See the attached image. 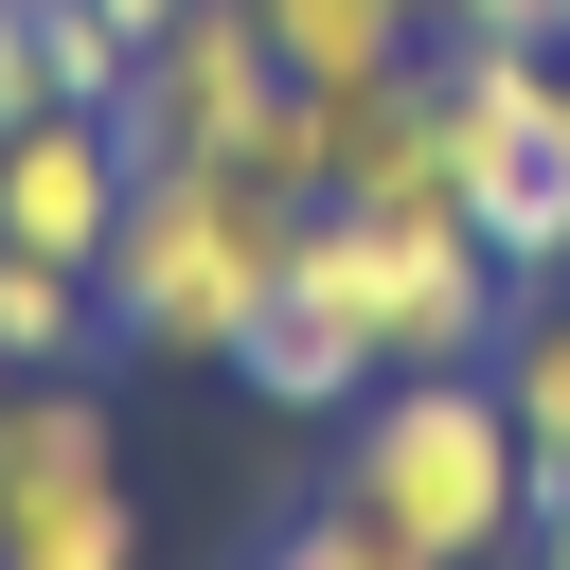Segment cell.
<instances>
[{"mask_svg": "<svg viewBox=\"0 0 570 570\" xmlns=\"http://www.w3.org/2000/svg\"><path fill=\"white\" fill-rule=\"evenodd\" d=\"M249 18H267V53L303 89H356V71H410L428 53V0H249Z\"/></svg>", "mask_w": 570, "mask_h": 570, "instance_id": "10", "label": "cell"}, {"mask_svg": "<svg viewBox=\"0 0 570 570\" xmlns=\"http://www.w3.org/2000/svg\"><path fill=\"white\" fill-rule=\"evenodd\" d=\"M0 570H142L125 428L89 374H18V410H0Z\"/></svg>", "mask_w": 570, "mask_h": 570, "instance_id": "5", "label": "cell"}, {"mask_svg": "<svg viewBox=\"0 0 570 570\" xmlns=\"http://www.w3.org/2000/svg\"><path fill=\"white\" fill-rule=\"evenodd\" d=\"M303 214H321V196H303ZM232 374H249L267 410L338 428V410H356V392H374L392 356H374V321H356V303H338V285H321V267L285 249V285H267V303H249V338H232Z\"/></svg>", "mask_w": 570, "mask_h": 570, "instance_id": "9", "label": "cell"}, {"mask_svg": "<svg viewBox=\"0 0 570 570\" xmlns=\"http://www.w3.org/2000/svg\"><path fill=\"white\" fill-rule=\"evenodd\" d=\"M285 89H303V71L267 53L249 0H178V18L142 36V71H125V142H142V160H249V178H267Z\"/></svg>", "mask_w": 570, "mask_h": 570, "instance_id": "6", "label": "cell"}, {"mask_svg": "<svg viewBox=\"0 0 570 570\" xmlns=\"http://www.w3.org/2000/svg\"><path fill=\"white\" fill-rule=\"evenodd\" d=\"M481 374H499V410H517V445H534V481H570V303H517Z\"/></svg>", "mask_w": 570, "mask_h": 570, "instance_id": "12", "label": "cell"}, {"mask_svg": "<svg viewBox=\"0 0 570 570\" xmlns=\"http://www.w3.org/2000/svg\"><path fill=\"white\" fill-rule=\"evenodd\" d=\"M428 36H570V0H428Z\"/></svg>", "mask_w": 570, "mask_h": 570, "instance_id": "15", "label": "cell"}, {"mask_svg": "<svg viewBox=\"0 0 570 570\" xmlns=\"http://www.w3.org/2000/svg\"><path fill=\"white\" fill-rule=\"evenodd\" d=\"M18 107H53V71H36V0H0V125Z\"/></svg>", "mask_w": 570, "mask_h": 570, "instance_id": "16", "label": "cell"}, {"mask_svg": "<svg viewBox=\"0 0 570 570\" xmlns=\"http://www.w3.org/2000/svg\"><path fill=\"white\" fill-rule=\"evenodd\" d=\"M125 178H142L125 107H18V125H0V249L107 267V232H125Z\"/></svg>", "mask_w": 570, "mask_h": 570, "instance_id": "7", "label": "cell"}, {"mask_svg": "<svg viewBox=\"0 0 570 570\" xmlns=\"http://www.w3.org/2000/svg\"><path fill=\"white\" fill-rule=\"evenodd\" d=\"M89 338H107V285L53 267V249H0V356H18V374H71Z\"/></svg>", "mask_w": 570, "mask_h": 570, "instance_id": "11", "label": "cell"}, {"mask_svg": "<svg viewBox=\"0 0 570 570\" xmlns=\"http://www.w3.org/2000/svg\"><path fill=\"white\" fill-rule=\"evenodd\" d=\"M517 570H570V481H534V517H517Z\"/></svg>", "mask_w": 570, "mask_h": 570, "instance_id": "17", "label": "cell"}, {"mask_svg": "<svg viewBox=\"0 0 570 570\" xmlns=\"http://www.w3.org/2000/svg\"><path fill=\"white\" fill-rule=\"evenodd\" d=\"M249 570H428V552H392L374 517H338V499H321V517H303V534H267Z\"/></svg>", "mask_w": 570, "mask_h": 570, "instance_id": "14", "label": "cell"}, {"mask_svg": "<svg viewBox=\"0 0 570 570\" xmlns=\"http://www.w3.org/2000/svg\"><path fill=\"white\" fill-rule=\"evenodd\" d=\"M285 249H303V196H267L249 160H142L89 285H107V338L125 356H214L232 374L249 303L285 285Z\"/></svg>", "mask_w": 570, "mask_h": 570, "instance_id": "1", "label": "cell"}, {"mask_svg": "<svg viewBox=\"0 0 570 570\" xmlns=\"http://www.w3.org/2000/svg\"><path fill=\"white\" fill-rule=\"evenodd\" d=\"M36 71H53V107H125V71H142V36H125L107 0H36Z\"/></svg>", "mask_w": 570, "mask_h": 570, "instance_id": "13", "label": "cell"}, {"mask_svg": "<svg viewBox=\"0 0 570 570\" xmlns=\"http://www.w3.org/2000/svg\"><path fill=\"white\" fill-rule=\"evenodd\" d=\"M445 71V142H463V232L552 285L570 267V53L552 36H428Z\"/></svg>", "mask_w": 570, "mask_h": 570, "instance_id": "3", "label": "cell"}, {"mask_svg": "<svg viewBox=\"0 0 570 570\" xmlns=\"http://www.w3.org/2000/svg\"><path fill=\"white\" fill-rule=\"evenodd\" d=\"M0 410H18V356H0Z\"/></svg>", "mask_w": 570, "mask_h": 570, "instance_id": "19", "label": "cell"}, {"mask_svg": "<svg viewBox=\"0 0 570 570\" xmlns=\"http://www.w3.org/2000/svg\"><path fill=\"white\" fill-rule=\"evenodd\" d=\"M552 53H570V36H552Z\"/></svg>", "mask_w": 570, "mask_h": 570, "instance_id": "20", "label": "cell"}, {"mask_svg": "<svg viewBox=\"0 0 570 570\" xmlns=\"http://www.w3.org/2000/svg\"><path fill=\"white\" fill-rule=\"evenodd\" d=\"M338 517H374L428 570H499L534 517V445H517L499 374H374L338 410Z\"/></svg>", "mask_w": 570, "mask_h": 570, "instance_id": "2", "label": "cell"}, {"mask_svg": "<svg viewBox=\"0 0 570 570\" xmlns=\"http://www.w3.org/2000/svg\"><path fill=\"white\" fill-rule=\"evenodd\" d=\"M107 18H125V36H160V18H178V0H107Z\"/></svg>", "mask_w": 570, "mask_h": 570, "instance_id": "18", "label": "cell"}, {"mask_svg": "<svg viewBox=\"0 0 570 570\" xmlns=\"http://www.w3.org/2000/svg\"><path fill=\"white\" fill-rule=\"evenodd\" d=\"M303 267L374 321V356L392 374H481L499 356V321H517V267L463 232V214H303Z\"/></svg>", "mask_w": 570, "mask_h": 570, "instance_id": "4", "label": "cell"}, {"mask_svg": "<svg viewBox=\"0 0 570 570\" xmlns=\"http://www.w3.org/2000/svg\"><path fill=\"white\" fill-rule=\"evenodd\" d=\"M338 214H463V142H445V71H356L338 89Z\"/></svg>", "mask_w": 570, "mask_h": 570, "instance_id": "8", "label": "cell"}]
</instances>
